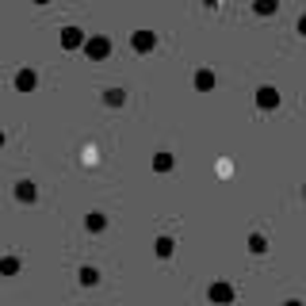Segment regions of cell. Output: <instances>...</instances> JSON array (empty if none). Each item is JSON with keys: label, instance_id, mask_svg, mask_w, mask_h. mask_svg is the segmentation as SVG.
I'll return each mask as SVG.
<instances>
[{"label": "cell", "instance_id": "3", "mask_svg": "<svg viewBox=\"0 0 306 306\" xmlns=\"http://www.w3.org/2000/svg\"><path fill=\"white\" fill-rule=\"evenodd\" d=\"M61 43L69 46V50H73V46H81V31H77V27H65V35H61Z\"/></svg>", "mask_w": 306, "mask_h": 306}, {"label": "cell", "instance_id": "7", "mask_svg": "<svg viewBox=\"0 0 306 306\" xmlns=\"http://www.w3.org/2000/svg\"><path fill=\"white\" fill-rule=\"evenodd\" d=\"M299 31H303V35H306V15H303V19H299Z\"/></svg>", "mask_w": 306, "mask_h": 306}, {"label": "cell", "instance_id": "8", "mask_svg": "<svg viewBox=\"0 0 306 306\" xmlns=\"http://www.w3.org/2000/svg\"><path fill=\"white\" fill-rule=\"evenodd\" d=\"M39 4H46V0H39Z\"/></svg>", "mask_w": 306, "mask_h": 306}, {"label": "cell", "instance_id": "4", "mask_svg": "<svg viewBox=\"0 0 306 306\" xmlns=\"http://www.w3.org/2000/svg\"><path fill=\"white\" fill-rule=\"evenodd\" d=\"M253 8H257V15H272L276 12V0H257Z\"/></svg>", "mask_w": 306, "mask_h": 306}, {"label": "cell", "instance_id": "2", "mask_svg": "<svg viewBox=\"0 0 306 306\" xmlns=\"http://www.w3.org/2000/svg\"><path fill=\"white\" fill-rule=\"evenodd\" d=\"M257 103L261 107H276V88H261L257 92Z\"/></svg>", "mask_w": 306, "mask_h": 306}, {"label": "cell", "instance_id": "1", "mask_svg": "<svg viewBox=\"0 0 306 306\" xmlns=\"http://www.w3.org/2000/svg\"><path fill=\"white\" fill-rule=\"evenodd\" d=\"M134 50H153V35L149 31H138L134 35Z\"/></svg>", "mask_w": 306, "mask_h": 306}, {"label": "cell", "instance_id": "6", "mask_svg": "<svg viewBox=\"0 0 306 306\" xmlns=\"http://www.w3.org/2000/svg\"><path fill=\"white\" fill-rule=\"evenodd\" d=\"M195 85H199V88H211V85H215V77H211V73H195Z\"/></svg>", "mask_w": 306, "mask_h": 306}, {"label": "cell", "instance_id": "5", "mask_svg": "<svg viewBox=\"0 0 306 306\" xmlns=\"http://www.w3.org/2000/svg\"><path fill=\"white\" fill-rule=\"evenodd\" d=\"M88 50H92V54H96V58H100V54H107V39H96V43L88 46Z\"/></svg>", "mask_w": 306, "mask_h": 306}]
</instances>
